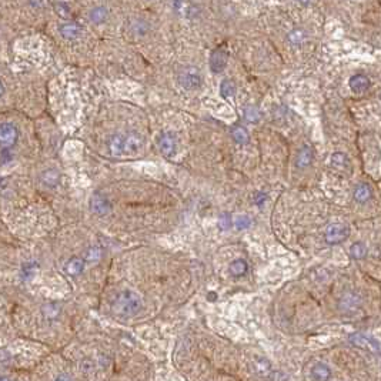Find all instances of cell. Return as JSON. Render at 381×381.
<instances>
[{
  "mask_svg": "<svg viewBox=\"0 0 381 381\" xmlns=\"http://www.w3.org/2000/svg\"><path fill=\"white\" fill-rule=\"evenodd\" d=\"M227 60H229V56L224 49H215L210 55V60H208L210 69L215 73H222L227 66Z\"/></svg>",
  "mask_w": 381,
  "mask_h": 381,
  "instance_id": "8",
  "label": "cell"
},
{
  "mask_svg": "<svg viewBox=\"0 0 381 381\" xmlns=\"http://www.w3.org/2000/svg\"><path fill=\"white\" fill-rule=\"evenodd\" d=\"M90 210L97 216H107L111 211V203L106 196L96 193L90 199Z\"/></svg>",
  "mask_w": 381,
  "mask_h": 381,
  "instance_id": "5",
  "label": "cell"
},
{
  "mask_svg": "<svg viewBox=\"0 0 381 381\" xmlns=\"http://www.w3.org/2000/svg\"><path fill=\"white\" fill-rule=\"evenodd\" d=\"M230 274L233 277H241V276H244L248 270V266H247V263L244 260H241V259H238V260H234V262L230 264Z\"/></svg>",
  "mask_w": 381,
  "mask_h": 381,
  "instance_id": "19",
  "label": "cell"
},
{
  "mask_svg": "<svg viewBox=\"0 0 381 381\" xmlns=\"http://www.w3.org/2000/svg\"><path fill=\"white\" fill-rule=\"evenodd\" d=\"M371 199V189L368 184H358L357 187L354 189V200L360 203V204H364L368 200Z\"/></svg>",
  "mask_w": 381,
  "mask_h": 381,
  "instance_id": "16",
  "label": "cell"
},
{
  "mask_svg": "<svg viewBox=\"0 0 381 381\" xmlns=\"http://www.w3.org/2000/svg\"><path fill=\"white\" fill-rule=\"evenodd\" d=\"M330 164L333 168L338 170V172H347L350 170V160L349 157L344 154V153H333L331 154V159H330Z\"/></svg>",
  "mask_w": 381,
  "mask_h": 381,
  "instance_id": "14",
  "label": "cell"
},
{
  "mask_svg": "<svg viewBox=\"0 0 381 381\" xmlns=\"http://www.w3.org/2000/svg\"><path fill=\"white\" fill-rule=\"evenodd\" d=\"M311 377L316 381H328L331 377V370L324 363H317L311 368Z\"/></svg>",
  "mask_w": 381,
  "mask_h": 381,
  "instance_id": "13",
  "label": "cell"
},
{
  "mask_svg": "<svg viewBox=\"0 0 381 381\" xmlns=\"http://www.w3.org/2000/svg\"><path fill=\"white\" fill-rule=\"evenodd\" d=\"M349 86L356 93H364L370 88V80L364 74H354L350 77Z\"/></svg>",
  "mask_w": 381,
  "mask_h": 381,
  "instance_id": "11",
  "label": "cell"
},
{
  "mask_svg": "<svg viewBox=\"0 0 381 381\" xmlns=\"http://www.w3.org/2000/svg\"><path fill=\"white\" fill-rule=\"evenodd\" d=\"M34 271H36V266L33 263H30V264L27 263V264H24L23 269H22V276L27 280V278H30L34 274Z\"/></svg>",
  "mask_w": 381,
  "mask_h": 381,
  "instance_id": "32",
  "label": "cell"
},
{
  "mask_svg": "<svg viewBox=\"0 0 381 381\" xmlns=\"http://www.w3.org/2000/svg\"><path fill=\"white\" fill-rule=\"evenodd\" d=\"M132 29H133V32L135 33L143 36V34H146L147 30H149V24L146 23L144 20H136L135 23H132Z\"/></svg>",
  "mask_w": 381,
  "mask_h": 381,
  "instance_id": "29",
  "label": "cell"
},
{
  "mask_svg": "<svg viewBox=\"0 0 381 381\" xmlns=\"http://www.w3.org/2000/svg\"><path fill=\"white\" fill-rule=\"evenodd\" d=\"M350 236V229L344 223H331L324 230V241L328 246H335L346 241Z\"/></svg>",
  "mask_w": 381,
  "mask_h": 381,
  "instance_id": "3",
  "label": "cell"
},
{
  "mask_svg": "<svg viewBox=\"0 0 381 381\" xmlns=\"http://www.w3.org/2000/svg\"><path fill=\"white\" fill-rule=\"evenodd\" d=\"M287 40L293 46H302L303 43L307 40V33L304 32L303 29H293L291 32H288V34H287Z\"/></svg>",
  "mask_w": 381,
  "mask_h": 381,
  "instance_id": "18",
  "label": "cell"
},
{
  "mask_svg": "<svg viewBox=\"0 0 381 381\" xmlns=\"http://www.w3.org/2000/svg\"><path fill=\"white\" fill-rule=\"evenodd\" d=\"M55 381H72V378H70L69 375H64V374H62V375H59Z\"/></svg>",
  "mask_w": 381,
  "mask_h": 381,
  "instance_id": "34",
  "label": "cell"
},
{
  "mask_svg": "<svg viewBox=\"0 0 381 381\" xmlns=\"http://www.w3.org/2000/svg\"><path fill=\"white\" fill-rule=\"evenodd\" d=\"M60 313V307L56 303H48L46 306H43V314L46 318H56Z\"/></svg>",
  "mask_w": 381,
  "mask_h": 381,
  "instance_id": "27",
  "label": "cell"
},
{
  "mask_svg": "<svg viewBox=\"0 0 381 381\" xmlns=\"http://www.w3.org/2000/svg\"><path fill=\"white\" fill-rule=\"evenodd\" d=\"M159 149L163 153V156L166 157H173L176 154V149H177V142L173 133L170 132H163L159 136Z\"/></svg>",
  "mask_w": 381,
  "mask_h": 381,
  "instance_id": "7",
  "label": "cell"
},
{
  "mask_svg": "<svg viewBox=\"0 0 381 381\" xmlns=\"http://www.w3.org/2000/svg\"><path fill=\"white\" fill-rule=\"evenodd\" d=\"M83 270H84V260L80 257H73L64 264V271L69 276H79L80 273H83Z\"/></svg>",
  "mask_w": 381,
  "mask_h": 381,
  "instance_id": "15",
  "label": "cell"
},
{
  "mask_svg": "<svg viewBox=\"0 0 381 381\" xmlns=\"http://www.w3.org/2000/svg\"><path fill=\"white\" fill-rule=\"evenodd\" d=\"M3 93H5V86H3V83L0 81V97L3 96Z\"/></svg>",
  "mask_w": 381,
  "mask_h": 381,
  "instance_id": "35",
  "label": "cell"
},
{
  "mask_svg": "<svg viewBox=\"0 0 381 381\" xmlns=\"http://www.w3.org/2000/svg\"><path fill=\"white\" fill-rule=\"evenodd\" d=\"M143 307V300L142 297L132 290H123L121 293L116 295L113 302V313L120 317H130L137 314Z\"/></svg>",
  "mask_w": 381,
  "mask_h": 381,
  "instance_id": "2",
  "label": "cell"
},
{
  "mask_svg": "<svg viewBox=\"0 0 381 381\" xmlns=\"http://www.w3.org/2000/svg\"><path fill=\"white\" fill-rule=\"evenodd\" d=\"M56 12H57V15L60 17H63V19H67V17H70V8L63 3V2H59V3H56Z\"/></svg>",
  "mask_w": 381,
  "mask_h": 381,
  "instance_id": "31",
  "label": "cell"
},
{
  "mask_svg": "<svg viewBox=\"0 0 381 381\" xmlns=\"http://www.w3.org/2000/svg\"><path fill=\"white\" fill-rule=\"evenodd\" d=\"M380 99H381V95H380Z\"/></svg>",
  "mask_w": 381,
  "mask_h": 381,
  "instance_id": "39",
  "label": "cell"
},
{
  "mask_svg": "<svg viewBox=\"0 0 381 381\" xmlns=\"http://www.w3.org/2000/svg\"><path fill=\"white\" fill-rule=\"evenodd\" d=\"M207 297H208V300H216V297H217V295H216L215 293H210Z\"/></svg>",
  "mask_w": 381,
  "mask_h": 381,
  "instance_id": "37",
  "label": "cell"
},
{
  "mask_svg": "<svg viewBox=\"0 0 381 381\" xmlns=\"http://www.w3.org/2000/svg\"><path fill=\"white\" fill-rule=\"evenodd\" d=\"M244 117H246L247 121L256 123V121L260 120L262 114H260V110H259L257 107H254V106H247L246 109H244Z\"/></svg>",
  "mask_w": 381,
  "mask_h": 381,
  "instance_id": "26",
  "label": "cell"
},
{
  "mask_svg": "<svg viewBox=\"0 0 381 381\" xmlns=\"http://www.w3.org/2000/svg\"><path fill=\"white\" fill-rule=\"evenodd\" d=\"M19 132L16 126L12 123H3L0 124V146L3 147H12L17 142Z\"/></svg>",
  "mask_w": 381,
  "mask_h": 381,
  "instance_id": "6",
  "label": "cell"
},
{
  "mask_svg": "<svg viewBox=\"0 0 381 381\" xmlns=\"http://www.w3.org/2000/svg\"><path fill=\"white\" fill-rule=\"evenodd\" d=\"M106 17H107V10L103 6H97L90 12V20L96 24L103 23Z\"/></svg>",
  "mask_w": 381,
  "mask_h": 381,
  "instance_id": "23",
  "label": "cell"
},
{
  "mask_svg": "<svg viewBox=\"0 0 381 381\" xmlns=\"http://www.w3.org/2000/svg\"><path fill=\"white\" fill-rule=\"evenodd\" d=\"M201 73L196 66H184L179 72V83L187 90H196L201 86Z\"/></svg>",
  "mask_w": 381,
  "mask_h": 381,
  "instance_id": "4",
  "label": "cell"
},
{
  "mask_svg": "<svg viewBox=\"0 0 381 381\" xmlns=\"http://www.w3.org/2000/svg\"><path fill=\"white\" fill-rule=\"evenodd\" d=\"M143 147V139L137 133H120L114 135L109 142V149L113 156L123 157L132 156Z\"/></svg>",
  "mask_w": 381,
  "mask_h": 381,
  "instance_id": "1",
  "label": "cell"
},
{
  "mask_svg": "<svg viewBox=\"0 0 381 381\" xmlns=\"http://www.w3.org/2000/svg\"><path fill=\"white\" fill-rule=\"evenodd\" d=\"M102 256H103V251L100 247H90L84 253V260L89 263H96L102 259Z\"/></svg>",
  "mask_w": 381,
  "mask_h": 381,
  "instance_id": "25",
  "label": "cell"
},
{
  "mask_svg": "<svg viewBox=\"0 0 381 381\" xmlns=\"http://www.w3.org/2000/svg\"><path fill=\"white\" fill-rule=\"evenodd\" d=\"M253 370L254 373L260 377H270L273 374L271 370V363L264 357H256L253 360Z\"/></svg>",
  "mask_w": 381,
  "mask_h": 381,
  "instance_id": "12",
  "label": "cell"
},
{
  "mask_svg": "<svg viewBox=\"0 0 381 381\" xmlns=\"http://www.w3.org/2000/svg\"><path fill=\"white\" fill-rule=\"evenodd\" d=\"M266 200H267V194H264V193H257L256 197H254V201H256L257 206H262Z\"/></svg>",
  "mask_w": 381,
  "mask_h": 381,
  "instance_id": "33",
  "label": "cell"
},
{
  "mask_svg": "<svg viewBox=\"0 0 381 381\" xmlns=\"http://www.w3.org/2000/svg\"><path fill=\"white\" fill-rule=\"evenodd\" d=\"M234 226L237 230H246L251 226V219L248 216H238L234 220Z\"/></svg>",
  "mask_w": 381,
  "mask_h": 381,
  "instance_id": "28",
  "label": "cell"
},
{
  "mask_svg": "<svg viewBox=\"0 0 381 381\" xmlns=\"http://www.w3.org/2000/svg\"><path fill=\"white\" fill-rule=\"evenodd\" d=\"M350 343H353L356 347H360V349H364L368 350V351H378V343L375 342L374 338L371 337H368V335H363V334H353V335H350Z\"/></svg>",
  "mask_w": 381,
  "mask_h": 381,
  "instance_id": "9",
  "label": "cell"
},
{
  "mask_svg": "<svg viewBox=\"0 0 381 381\" xmlns=\"http://www.w3.org/2000/svg\"><path fill=\"white\" fill-rule=\"evenodd\" d=\"M299 3H302V5H310L311 3V0H297Z\"/></svg>",
  "mask_w": 381,
  "mask_h": 381,
  "instance_id": "36",
  "label": "cell"
},
{
  "mask_svg": "<svg viewBox=\"0 0 381 381\" xmlns=\"http://www.w3.org/2000/svg\"><path fill=\"white\" fill-rule=\"evenodd\" d=\"M231 137L237 144H247L248 143V132L243 126L233 127L231 130Z\"/></svg>",
  "mask_w": 381,
  "mask_h": 381,
  "instance_id": "20",
  "label": "cell"
},
{
  "mask_svg": "<svg viewBox=\"0 0 381 381\" xmlns=\"http://www.w3.org/2000/svg\"><path fill=\"white\" fill-rule=\"evenodd\" d=\"M365 254H367V247H365L364 243H361V241L354 243L353 246L350 247V256H351L354 260H361V259H364Z\"/></svg>",
  "mask_w": 381,
  "mask_h": 381,
  "instance_id": "22",
  "label": "cell"
},
{
  "mask_svg": "<svg viewBox=\"0 0 381 381\" xmlns=\"http://www.w3.org/2000/svg\"><path fill=\"white\" fill-rule=\"evenodd\" d=\"M0 381H12L9 377H6V375H0Z\"/></svg>",
  "mask_w": 381,
  "mask_h": 381,
  "instance_id": "38",
  "label": "cell"
},
{
  "mask_svg": "<svg viewBox=\"0 0 381 381\" xmlns=\"http://www.w3.org/2000/svg\"><path fill=\"white\" fill-rule=\"evenodd\" d=\"M220 93H222L223 97H231L236 93V84L234 81L230 79L223 80L222 84H220Z\"/></svg>",
  "mask_w": 381,
  "mask_h": 381,
  "instance_id": "24",
  "label": "cell"
},
{
  "mask_svg": "<svg viewBox=\"0 0 381 381\" xmlns=\"http://www.w3.org/2000/svg\"><path fill=\"white\" fill-rule=\"evenodd\" d=\"M313 159H314L313 149L310 147L309 144H304V146H302V149L299 150L297 156H295V167L300 168V170L307 168L313 163Z\"/></svg>",
  "mask_w": 381,
  "mask_h": 381,
  "instance_id": "10",
  "label": "cell"
},
{
  "mask_svg": "<svg viewBox=\"0 0 381 381\" xmlns=\"http://www.w3.org/2000/svg\"><path fill=\"white\" fill-rule=\"evenodd\" d=\"M231 226H233V219L229 213H223L219 219V227L220 230H229Z\"/></svg>",
  "mask_w": 381,
  "mask_h": 381,
  "instance_id": "30",
  "label": "cell"
},
{
  "mask_svg": "<svg viewBox=\"0 0 381 381\" xmlns=\"http://www.w3.org/2000/svg\"><path fill=\"white\" fill-rule=\"evenodd\" d=\"M80 32H81V29H80L79 24L76 23H66L60 27V34L64 39H76V37H79Z\"/></svg>",
  "mask_w": 381,
  "mask_h": 381,
  "instance_id": "17",
  "label": "cell"
},
{
  "mask_svg": "<svg viewBox=\"0 0 381 381\" xmlns=\"http://www.w3.org/2000/svg\"><path fill=\"white\" fill-rule=\"evenodd\" d=\"M59 180H60V175H59V172H56L53 168L46 170L41 175V182L45 183L48 187H56L59 184Z\"/></svg>",
  "mask_w": 381,
  "mask_h": 381,
  "instance_id": "21",
  "label": "cell"
}]
</instances>
